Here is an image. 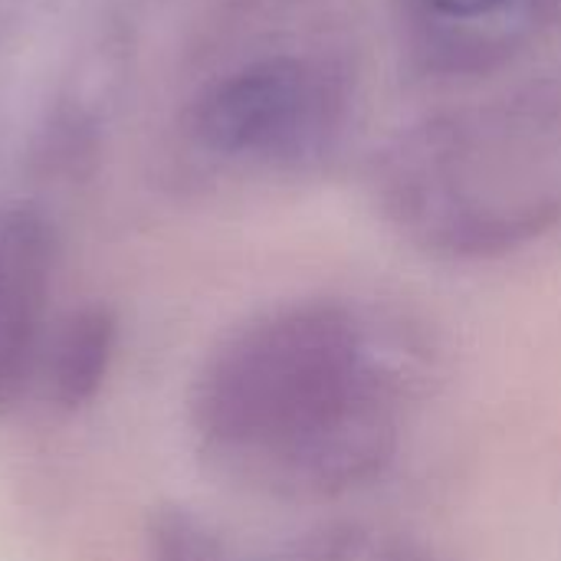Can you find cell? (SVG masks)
I'll return each mask as SVG.
<instances>
[{"instance_id": "52a82bcc", "label": "cell", "mask_w": 561, "mask_h": 561, "mask_svg": "<svg viewBox=\"0 0 561 561\" xmlns=\"http://www.w3.org/2000/svg\"><path fill=\"white\" fill-rule=\"evenodd\" d=\"M115 339L118 322L105 306H89L66 319L49 345L46 362V391L59 408L76 411L95 398L108 375Z\"/></svg>"}, {"instance_id": "7a4b0ae2", "label": "cell", "mask_w": 561, "mask_h": 561, "mask_svg": "<svg viewBox=\"0 0 561 561\" xmlns=\"http://www.w3.org/2000/svg\"><path fill=\"white\" fill-rule=\"evenodd\" d=\"M391 224L437 256H493L561 227V79L434 115L381 158Z\"/></svg>"}, {"instance_id": "6da1fadb", "label": "cell", "mask_w": 561, "mask_h": 561, "mask_svg": "<svg viewBox=\"0 0 561 561\" xmlns=\"http://www.w3.org/2000/svg\"><path fill=\"white\" fill-rule=\"evenodd\" d=\"M427 378L421 339L339 299L270 309L204 362L191 427L207 463L273 500H329L381 477Z\"/></svg>"}, {"instance_id": "ba28073f", "label": "cell", "mask_w": 561, "mask_h": 561, "mask_svg": "<svg viewBox=\"0 0 561 561\" xmlns=\"http://www.w3.org/2000/svg\"><path fill=\"white\" fill-rule=\"evenodd\" d=\"M365 561H434L427 552L414 549V546H404V542H394V546H385L378 552H371Z\"/></svg>"}, {"instance_id": "3957f363", "label": "cell", "mask_w": 561, "mask_h": 561, "mask_svg": "<svg viewBox=\"0 0 561 561\" xmlns=\"http://www.w3.org/2000/svg\"><path fill=\"white\" fill-rule=\"evenodd\" d=\"M345 112V79L332 62L279 53L217 79L197 99L191 128L220 158L302 168L335 145Z\"/></svg>"}, {"instance_id": "8992f818", "label": "cell", "mask_w": 561, "mask_h": 561, "mask_svg": "<svg viewBox=\"0 0 561 561\" xmlns=\"http://www.w3.org/2000/svg\"><path fill=\"white\" fill-rule=\"evenodd\" d=\"M154 561H345L352 542L322 536L289 546H260L181 506H164L151 516Z\"/></svg>"}, {"instance_id": "5b68a950", "label": "cell", "mask_w": 561, "mask_h": 561, "mask_svg": "<svg viewBox=\"0 0 561 561\" xmlns=\"http://www.w3.org/2000/svg\"><path fill=\"white\" fill-rule=\"evenodd\" d=\"M53 227L23 204L0 207V414L10 411L36 365L53 279Z\"/></svg>"}, {"instance_id": "277c9868", "label": "cell", "mask_w": 561, "mask_h": 561, "mask_svg": "<svg viewBox=\"0 0 561 561\" xmlns=\"http://www.w3.org/2000/svg\"><path fill=\"white\" fill-rule=\"evenodd\" d=\"M404 39L431 72H486L561 26V0H401Z\"/></svg>"}]
</instances>
